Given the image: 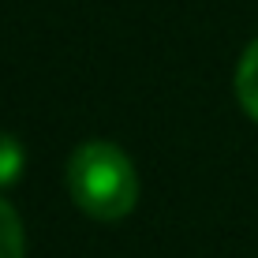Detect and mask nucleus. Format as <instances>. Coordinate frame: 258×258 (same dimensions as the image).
I'll use <instances>...</instances> for the list:
<instances>
[{"mask_svg":"<svg viewBox=\"0 0 258 258\" xmlns=\"http://www.w3.org/2000/svg\"><path fill=\"white\" fill-rule=\"evenodd\" d=\"M68 191L83 213L120 221L139 202V172L116 142L90 139L68 157Z\"/></svg>","mask_w":258,"mask_h":258,"instance_id":"1","label":"nucleus"},{"mask_svg":"<svg viewBox=\"0 0 258 258\" xmlns=\"http://www.w3.org/2000/svg\"><path fill=\"white\" fill-rule=\"evenodd\" d=\"M236 97L243 105V112L251 120H258V38L243 49L236 68Z\"/></svg>","mask_w":258,"mask_h":258,"instance_id":"2","label":"nucleus"},{"mask_svg":"<svg viewBox=\"0 0 258 258\" xmlns=\"http://www.w3.org/2000/svg\"><path fill=\"white\" fill-rule=\"evenodd\" d=\"M26 239H23V217L8 199H0V258H23Z\"/></svg>","mask_w":258,"mask_h":258,"instance_id":"3","label":"nucleus"},{"mask_svg":"<svg viewBox=\"0 0 258 258\" xmlns=\"http://www.w3.org/2000/svg\"><path fill=\"white\" fill-rule=\"evenodd\" d=\"M23 165H26L23 142L15 135H8V131H0V191L12 187V183L23 176Z\"/></svg>","mask_w":258,"mask_h":258,"instance_id":"4","label":"nucleus"}]
</instances>
